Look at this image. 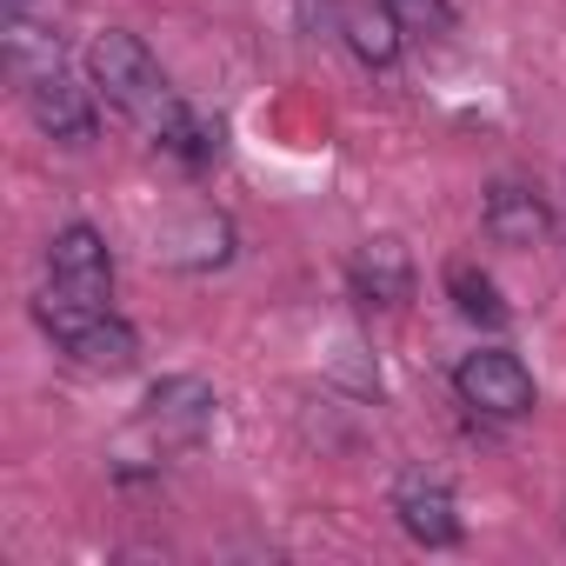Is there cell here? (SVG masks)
<instances>
[{
	"label": "cell",
	"mask_w": 566,
	"mask_h": 566,
	"mask_svg": "<svg viewBox=\"0 0 566 566\" xmlns=\"http://www.w3.org/2000/svg\"><path fill=\"white\" fill-rule=\"evenodd\" d=\"M87 81L101 87V101L114 107V114H127L154 147H174L180 134H187V101L174 94V81H167V67L154 61V48L140 41V34H127V28H107V34H94V48H87Z\"/></svg>",
	"instance_id": "6da1fadb"
},
{
	"label": "cell",
	"mask_w": 566,
	"mask_h": 566,
	"mask_svg": "<svg viewBox=\"0 0 566 566\" xmlns=\"http://www.w3.org/2000/svg\"><path fill=\"white\" fill-rule=\"evenodd\" d=\"M34 321H41V334H48L61 354H74L87 374H127V367L140 360V334H134L114 307L81 301V294H67V287H48V294L34 301Z\"/></svg>",
	"instance_id": "7a4b0ae2"
},
{
	"label": "cell",
	"mask_w": 566,
	"mask_h": 566,
	"mask_svg": "<svg viewBox=\"0 0 566 566\" xmlns=\"http://www.w3.org/2000/svg\"><path fill=\"white\" fill-rule=\"evenodd\" d=\"M453 394H460L473 413H486V420H526V413L539 407V387H533L526 360L506 354V347L467 354V360L453 367Z\"/></svg>",
	"instance_id": "3957f363"
},
{
	"label": "cell",
	"mask_w": 566,
	"mask_h": 566,
	"mask_svg": "<svg viewBox=\"0 0 566 566\" xmlns=\"http://www.w3.org/2000/svg\"><path fill=\"white\" fill-rule=\"evenodd\" d=\"M213 407H220V400H213V387H207V380L174 374V380H160V387L147 394V407H140L134 433H140L154 453H180V447H200V440H207Z\"/></svg>",
	"instance_id": "277c9868"
},
{
	"label": "cell",
	"mask_w": 566,
	"mask_h": 566,
	"mask_svg": "<svg viewBox=\"0 0 566 566\" xmlns=\"http://www.w3.org/2000/svg\"><path fill=\"white\" fill-rule=\"evenodd\" d=\"M94 94H101V87H81V81L67 74V61H61V67H48V74L28 81V114H34V127H41L48 140H61V147H87L94 127H101Z\"/></svg>",
	"instance_id": "5b68a950"
},
{
	"label": "cell",
	"mask_w": 566,
	"mask_h": 566,
	"mask_svg": "<svg viewBox=\"0 0 566 566\" xmlns=\"http://www.w3.org/2000/svg\"><path fill=\"white\" fill-rule=\"evenodd\" d=\"M48 273H54V287L81 294V301H101V307L114 301V253H107L101 227H87V220H74L48 240Z\"/></svg>",
	"instance_id": "8992f818"
},
{
	"label": "cell",
	"mask_w": 566,
	"mask_h": 566,
	"mask_svg": "<svg viewBox=\"0 0 566 566\" xmlns=\"http://www.w3.org/2000/svg\"><path fill=\"white\" fill-rule=\"evenodd\" d=\"M394 513H400L407 539H420V546H460V500H453L447 480L407 473V480L394 486Z\"/></svg>",
	"instance_id": "52a82bcc"
},
{
	"label": "cell",
	"mask_w": 566,
	"mask_h": 566,
	"mask_svg": "<svg viewBox=\"0 0 566 566\" xmlns=\"http://www.w3.org/2000/svg\"><path fill=\"white\" fill-rule=\"evenodd\" d=\"M347 280H354V301H367V307H407L413 301V253L394 233L360 240V253L347 260Z\"/></svg>",
	"instance_id": "ba28073f"
},
{
	"label": "cell",
	"mask_w": 566,
	"mask_h": 566,
	"mask_svg": "<svg viewBox=\"0 0 566 566\" xmlns=\"http://www.w3.org/2000/svg\"><path fill=\"white\" fill-rule=\"evenodd\" d=\"M480 227H486V240H493V247H513V253H526V247H539V240L553 233V207H546L533 187H520V180H500V187H486Z\"/></svg>",
	"instance_id": "9c48e42d"
},
{
	"label": "cell",
	"mask_w": 566,
	"mask_h": 566,
	"mask_svg": "<svg viewBox=\"0 0 566 566\" xmlns=\"http://www.w3.org/2000/svg\"><path fill=\"white\" fill-rule=\"evenodd\" d=\"M340 34H347V48L367 61V67H394L400 61V21L387 14V0H347L340 8Z\"/></svg>",
	"instance_id": "30bf717a"
},
{
	"label": "cell",
	"mask_w": 566,
	"mask_h": 566,
	"mask_svg": "<svg viewBox=\"0 0 566 566\" xmlns=\"http://www.w3.org/2000/svg\"><path fill=\"white\" fill-rule=\"evenodd\" d=\"M447 294H453V307H460L467 321H480V327H506V321H513V307L500 301V280L480 273L473 260H453V266H447Z\"/></svg>",
	"instance_id": "8fae6325"
},
{
	"label": "cell",
	"mask_w": 566,
	"mask_h": 566,
	"mask_svg": "<svg viewBox=\"0 0 566 566\" xmlns=\"http://www.w3.org/2000/svg\"><path fill=\"white\" fill-rule=\"evenodd\" d=\"M167 253H174L180 266H227V260H233V227H227L220 213H193L187 227L167 233Z\"/></svg>",
	"instance_id": "7c38bea8"
},
{
	"label": "cell",
	"mask_w": 566,
	"mask_h": 566,
	"mask_svg": "<svg viewBox=\"0 0 566 566\" xmlns=\"http://www.w3.org/2000/svg\"><path fill=\"white\" fill-rule=\"evenodd\" d=\"M387 14L400 21L407 41H447L453 34V0H387Z\"/></svg>",
	"instance_id": "4fadbf2b"
},
{
	"label": "cell",
	"mask_w": 566,
	"mask_h": 566,
	"mask_svg": "<svg viewBox=\"0 0 566 566\" xmlns=\"http://www.w3.org/2000/svg\"><path fill=\"white\" fill-rule=\"evenodd\" d=\"M8 14H34V0H8Z\"/></svg>",
	"instance_id": "5bb4252c"
}]
</instances>
